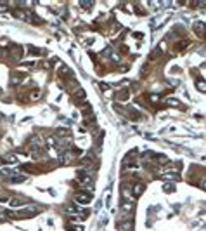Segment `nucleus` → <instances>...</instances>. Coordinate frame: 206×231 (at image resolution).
<instances>
[{
  "mask_svg": "<svg viewBox=\"0 0 206 231\" xmlns=\"http://www.w3.org/2000/svg\"><path fill=\"white\" fill-rule=\"evenodd\" d=\"M196 87H197V89H199L201 92H206V82L197 80V82H196Z\"/></svg>",
  "mask_w": 206,
  "mask_h": 231,
  "instance_id": "obj_11",
  "label": "nucleus"
},
{
  "mask_svg": "<svg viewBox=\"0 0 206 231\" xmlns=\"http://www.w3.org/2000/svg\"><path fill=\"white\" fill-rule=\"evenodd\" d=\"M74 202L78 205H87L90 202V195L89 193H78L76 196H74Z\"/></svg>",
  "mask_w": 206,
  "mask_h": 231,
  "instance_id": "obj_2",
  "label": "nucleus"
},
{
  "mask_svg": "<svg viewBox=\"0 0 206 231\" xmlns=\"http://www.w3.org/2000/svg\"><path fill=\"white\" fill-rule=\"evenodd\" d=\"M76 177H78V181L83 184V186H90V184H92V176H90V172L85 170V169L76 172Z\"/></svg>",
  "mask_w": 206,
  "mask_h": 231,
  "instance_id": "obj_1",
  "label": "nucleus"
},
{
  "mask_svg": "<svg viewBox=\"0 0 206 231\" xmlns=\"http://www.w3.org/2000/svg\"><path fill=\"white\" fill-rule=\"evenodd\" d=\"M166 104H170V106H175V108L180 106V102L177 101V99H166Z\"/></svg>",
  "mask_w": 206,
  "mask_h": 231,
  "instance_id": "obj_14",
  "label": "nucleus"
},
{
  "mask_svg": "<svg viewBox=\"0 0 206 231\" xmlns=\"http://www.w3.org/2000/svg\"><path fill=\"white\" fill-rule=\"evenodd\" d=\"M23 203H24V202H23L21 198H11L9 200V205H11V207H21Z\"/></svg>",
  "mask_w": 206,
  "mask_h": 231,
  "instance_id": "obj_8",
  "label": "nucleus"
},
{
  "mask_svg": "<svg viewBox=\"0 0 206 231\" xmlns=\"http://www.w3.org/2000/svg\"><path fill=\"white\" fill-rule=\"evenodd\" d=\"M23 181H26V176H23V174H16V176H12V177H9V183H12V184L23 183Z\"/></svg>",
  "mask_w": 206,
  "mask_h": 231,
  "instance_id": "obj_4",
  "label": "nucleus"
},
{
  "mask_svg": "<svg viewBox=\"0 0 206 231\" xmlns=\"http://www.w3.org/2000/svg\"><path fill=\"white\" fill-rule=\"evenodd\" d=\"M68 134H69V132L66 129H57V136H59V137H66Z\"/></svg>",
  "mask_w": 206,
  "mask_h": 231,
  "instance_id": "obj_17",
  "label": "nucleus"
},
{
  "mask_svg": "<svg viewBox=\"0 0 206 231\" xmlns=\"http://www.w3.org/2000/svg\"><path fill=\"white\" fill-rule=\"evenodd\" d=\"M66 212H69V214H81V209H76V207H68Z\"/></svg>",
  "mask_w": 206,
  "mask_h": 231,
  "instance_id": "obj_13",
  "label": "nucleus"
},
{
  "mask_svg": "<svg viewBox=\"0 0 206 231\" xmlns=\"http://www.w3.org/2000/svg\"><path fill=\"white\" fill-rule=\"evenodd\" d=\"M74 97H76V99H85V92H83V89H80V91H76V94H74Z\"/></svg>",
  "mask_w": 206,
  "mask_h": 231,
  "instance_id": "obj_15",
  "label": "nucleus"
},
{
  "mask_svg": "<svg viewBox=\"0 0 206 231\" xmlns=\"http://www.w3.org/2000/svg\"><path fill=\"white\" fill-rule=\"evenodd\" d=\"M163 189L166 191V193H173V191H175V186L168 183V184H163Z\"/></svg>",
  "mask_w": 206,
  "mask_h": 231,
  "instance_id": "obj_12",
  "label": "nucleus"
},
{
  "mask_svg": "<svg viewBox=\"0 0 206 231\" xmlns=\"http://www.w3.org/2000/svg\"><path fill=\"white\" fill-rule=\"evenodd\" d=\"M204 30H206V24H204V23H196V24H194V32L197 33V35H203V33H204Z\"/></svg>",
  "mask_w": 206,
  "mask_h": 231,
  "instance_id": "obj_5",
  "label": "nucleus"
},
{
  "mask_svg": "<svg viewBox=\"0 0 206 231\" xmlns=\"http://www.w3.org/2000/svg\"><path fill=\"white\" fill-rule=\"evenodd\" d=\"M133 210V203L132 202H125V203L121 205V212L123 214H128V212H132Z\"/></svg>",
  "mask_w": 206,
  "mask_h": 231,
  "instance_id": "obj_6",
  "label": "nucleus"
},
{
  "mask_svg": "<svg viewBox=\"0 0 206 231\" xmlns=\"http://www.w3.org/2000/svg\"><path fill=\"white\" fill-rule=\"evenodd\" d=\"M30 97H31V99H38V97H40V92H38V91H33L31 94H30Z\"/></svg>",
  "mask_w": 206,
  "mask_h": 231,
  "instance_id": "obj_20",
  "label": "nucleus"
},
{
  "mask_svg": "<svg viewBox=\"0 0 206 231\" xmlns=\"http://www.w3.org/2000/svg\"><path fill=\"white\" fill-rule=\"evenodd\" d=\"M203 189H204V191H206V181H204V183H203Z\"/></svg>",
  "mask_w": 206,
  "mask_h": 231,
  "instance_id": "obj_21",
  "label": "nucleus"
},
{
  "mask_svg": "<svg viewBox=\"0 0 206 231\" xmlns=\"http://www.w3.org/2000/svg\"><path fill=\"white\" fill-rule=\"evenodd\" d=\"M154 158L158 160V163H166V162H168V160H166V156H164V155H156V156H154Z\"/></svg>",
  "mask_w": 206,
  "mask_h": 231,
  "instance_id": "obj_16",
  "label": "nucleus"
},
{
  "mask_svg": "<svg viewBox=\"0 0 206 231\" xmlns=\"http://www.w3.org/2000/svg\"><path fill=\"white\" fill-rule=\"evenodd\" d=\"M142 191H144V184L142 183H139V184L133 186V195H140Z\"/></svg>",
  "mask_w": 206,
  "mask_h": 231,
  "instance_id": "obj_10",
  "label": "nucleus"
},
{
  "mask_svg": "<svg viewBox=\"0 0 206 231\" xmlns=\"http://www.w3.org/2000/svg\"><path fill=\"white\" fill-rule=\"evenodd\" d=\"M123 229H127V231H132V226H133V222H132V217H127V221L123 222Z\"/></svg>",
  "mask_w": 206,
  "mask_h": 231,
  "instance_id": "obj_9",
  "label": "nucleus"
},
{
  "mask_svg": "<svg viewBox=\"0 0 206 231\" xmlns=\"http://www.w3.org/2000/svg\"><path fill=\"white\" fill-rule=\"evenodd\" d=\"M83 115H92V108H90L89 104H85L83 106Z\"/></svg>",
  "mask_w": 206,
  "mask_h": 231,
  "instance_id": "obj_18",
  "label": "nucleus"
},
{
  "mask_svg": "<svg viewBox=\"0 0 206 231\" xmlns=\"http://www.w3.org/2000/svg\"><path fill=\"white\" fill-rule=\"evenodd\" d=\"M17 172H16V169H0V176L2 177H12V176H16Z\"/></svg>",
  "mask_w": 206,
  "mask_h": 231,
  "instance_id": "obj_3",
  "label": "nucleus"
},
{
  "mask_svg": "<svg viewBox=\"0 0 206 231\" xmlns=\"http://www.w3.org/2000/svg\"><path fill=\"white\" fill-rule=\"evenodd\" d=\"M5 163H11V165H16L17 163V156L16 155H5Z\"/></svg>",
  "mask_w": 206,
  "mask_h": 231,
  "instance_id": "obj_7",
  "label": "nucleus"
},
{
  "mask_svg": "<svg viewBox=\"0 0 206 231\" xmlns=\"http://www.w3.org/2000/svg\"><path fill=\"white\" fill-rule=\"evenodd\" d=\"M80 6H81V7H85V9H89V7H92V6H94V2H80Z\"/></svg>",
  "mask_w": 206,
  "mask_h": 231,
  "instance_id": "obj_19",
  "label": "nucleus"
}]
</instances>
